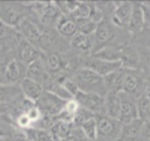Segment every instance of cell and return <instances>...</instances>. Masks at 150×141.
<instances>
[{
  "label": "cell",
  "instance_id": "7402d4cb",
  "mask_svg": "<svg viewBox=\"0 0 150 141\" xmlns=\"http://www.w3.org/2000/svg\"><path fill=\"white\" fill-rule=\"evenodd\" d=\"M139 118L146 120L150 118V85H147L144 91L136 99Z\"/></svg>",
  "mask_w": 150,
  "mask_h": 141
},
{
  "label": "cell",
  "instance_id": "7a4b0ae2",
  "mask_svg": "<svg viewBox=\"0 0 150 141\" xmlns=\"http://www.w3.org/2000/svg\"><path fill=\"white\" fill-rule=\"evenodd\" d=\"M97 125V139L98 141L117 140L121 131V123L117 119H112L105 115L98 114L95 116Z\"/></svg>",
  "mask_w": 150,
  "mask_h": 141
},
{
  "label": "cell",
  "instance_id": "9a60e30c",
  "mask_svg": "<svg viewBox=\"0 0 150 141\" xmlns=\"http://www.w3.org/2000/svg\"><path fill=\"white\" fill-rule=\"evenodd\" d=\"M144 120L138 119L134 121L121 125V131L118 137V141H142L141 139V132L143 127Z\"/></svg>",
  "mask_w": 150,
  "mask_h": 141
},
{
  "label": "cell",
  "instance_id": "60d3db41",
  "mask_svg": "<svg viewBox=\"0 0 150 141\" xmlns=\"http://www.w3.org/2000/svg\"><path fill=\"white\" fill-rule=\"evenodd\" d=\"M0 141H6V140H5L4 138H1V137H0Z\"/></svg>",
  "mask_w": 150,
  "mask_h": 141
},
{
  "label": "cell",
  "instance_id": "603a6c76",
  "mask_svg": "<svg viewBox=\"0 0 150 141\" xmlns=\"http://www.w3.org/2000/svg\"><path fill=\"white\" fill-rule=\"evenodd\" d=\"M56 31L61 36L65 38H72L77 33L76 23L71 17L62 16L56 23Z\"/></svg>",
  "mask_w": 150,
  "mask_h": 141
},
{
  "label": "cell",
  "instance_id": "6da1fadb",
  "mask_svg": "<svg viewBox=\"0 0 150 141\" xmlns=\"http://www.w3.org/2000/svg\"><path fill=\"white\" fill-rule=\"evenodd\" d=\"M73 80L77 85L79 91L96 93L101 96H105L108 94L103 78L89 68H79L75 72Z\"/></svg>",
  "mask_w": 150,
  "mask_h": 141
},
{
  "label": "cell",
  "instance_id": "30bf717a",
  "mask_svg": "<svg viewBox=\"0 0 150 141\" xmlns=\"http://www.w3.org/2000/svg\"><path fill=\"white\" fill-rule=\"evenodd\" d=\"M17 60L21 62L25 66H28L33 61L40 58V51L38 48H35L33 44L24 40L23 38H19L17 42Z\"/></svg>",
  "mask_w": 150,
  "mask_h": 141
},
{
  "label": "cell",
  "instance_id": "74e56055",
  "mask_svg": "<svg viewBox=\"0 0 150 141\" xmlns=\"http://www.w3.org/2000/svg\"><path fill=\"white\" fill-rule=\"evenodd\" d=\"M4 68H5V65H2V64L0 63V85L5 84L4 83Z\"/></svg>",
  "mask_w": 150,
  "mask_h": 141
},
{
  "label": "cell",
  "instance_id": "ba28073f",
  "mask_svg": "<svg viewBox=\"0 0 150 141\" xmlns=\"http://www.w3.org/2000/svg\"><path fill=\"white\" fill-rule=\"evenodd\" d=\"M146 86L147 84H146L145 80L139 73H137L136 70L128 69L124 83H123L122 92H124V93L128 94L129 96L137 99L141 95V93L144 91Z\"/></svg>",
  "mask_w": 150,
  "mask_h": 141
},
{
  "label": "cell",
  "instance_id": "2e32d148",
  "mask_svg": "<svg viewBox=\"0 0 150 141\" xmlns=\"http://www.w3.org/2000/svg\"><path fill=\"white\" fill-rule=\"evenodd\" d=\"M127 71H128L127 68L121 67V68H119L118 70L114 71V72H112L110 74L106 75V76L103 78L108 92L119 93V92L122 91L123 83H124Z\"/></svg>",
  "mask_w": 150,
  "mask_h": 141
},
{
  "label": "cell",
  "instance_id": "ffe728a7",
  "mask_svg": "<svg viewBox=\"0 0 150 141\" xmlns=\"http://www.w3.org/2000/svg\"><path fill=\"white\" fill-rule=\"evenodd\" d=\"M72 122L65 121V120H57L50 129L54 141L55 140H67L72 137L74 130Z\"/></svg>",
  "mask_w": 150,
  "mask_h": 141
},
{
  "label": "cell",
  "instance_id": "ab89813d",
  "mask_svg": "<svg viewBox=\"0 0 150 141\" xmlns=\"http://www.w3.org/2000/svg\"><path fill=\"white\" fill-rule=\"evenodd\" d=\"M55 141H72L71 139H67V140H55Z\"/></svg>",
  "mask_w": 150,
  "mask_h": 141
},
{
  "label": "cell",
  "instance_id": "e575fe53",
  "mask_svg": "<svg viewBox=\"0 0 150 141\" xmlns=\"http://www.w3.org/2000/svg\"><path fill=\"white\" fill-rule=\"evenodd\" d=\"M140 7L142 9L144 19V26L150 28V5H148L146 2H141Z\"/></svg>",
  "mask_w": 150,
  "mask_h": 141
},
{
  "label": "cell",
  "instance_id": "f546056e",
  "mask_svg": "<svg viewBox=\"0 0 150 141\" xmlns=\"http://www.w3.org/2000/svg\"><path fill=\"white\" fill-rule=\"evenodd\" d=\"M76 26H77V33H83V35L92 36L94 35L95 31H96L97 23L93 22L90 20L89 18L87 19H78V20H74Z\"/></svg>",
  "mask_w": 150,
  "mask_h": 141
},
{
  "label": "cell",
  "instance_id": "7bdbcfd3",
  "mask_svg": "<svg viewBox=\"0 0 150 141\" xmlns=\"http://www.w3.org/2000/svg\"><path fill=\"white\" fill-rule=\"evenodd\" d=\"M148 141H150V140H148Z\"/></svg>",
  "mask_w": 150,
  "mask_h": 141
},
{
  "label": "cell",
  "instance_id": "d4e9b609",
  "mask_svg": "<svg viewBox=\"0 0 150 141\" xmlns=\"http://www.w3.org/2000/svg\"><path fill=\"white\" fill-rule=\"evenodd\" d=\"M93 37L92 36L83 35V33H76L70 40V44L73 48L79 51L87 52L93 49Z\"/></svg>",
  "mask_w": 150,
  "mask_h": 141
},
{
  "label": "cell",
  "instance_id": "8fae6325",
  "mask_svg": "<svg viewBox=\"0 0 150 141\" xmlns=\"http://www.w3.org/2000/svg\"><path fill=\"white\" fill-rule=\"evenodd\" d=\"M27 66L19 62L17 59H13L5 65L4 68V83L8 85H16L20 83L26 76Z\"/></svg>",
  "mask_w": 150,
  "mask_h": 141
},
{
  "label": "cell",
  "instance_id": "9c48e42d",
  "mask_svg": "<svg viewBox=\"0 0 150 141\" xmlns=\"http://www.w3.org/2000/svg\"><path fill=\"white\" fill-rule=\"evenodd\" d=\"M114 37H115V31L112 29V25L105 20L99 22L97 24L96 31L94 33L93 37V48H95L94 52L105 47V45L110 42L114 39Z\"/></svg>",
  "mask_w": 150,
  "mask_h": 141
},
{
  "label": "cell",
  "instance_id": "5bb4252c",
  "mask_svg": "<svg viewBox=\"0 0 150 141\" xmlns=\"http://www.w3.org/2000/svg\"><path fill=\"white\" fill-rule=\"evenodd\" d=\"M115 4V9L112 15V24L118 27H126L134 9V3L129 1H123Z\"/></svg>",
  "mask_w": 150,
  "mask_h": 141
},
{
  "label": "cell",
  "instance_id": "f1b7e54d",
  "mask_svg": "<svg viewBox=\"0 0 150 141\" xmlns=\"http://www.w3.org/2000/svg\"><path fill=\"white\" fill-rule=\"evenodd\" d=\"M80 131L82 132V134L87 137L89 140L91 141H96L97 139V125H96V118L93 117L91 119L87 120V121L82 123L79 127Z\"/></svg>",
  "mask_w": 150,
  "mask_h": 141
},
{
  "label": "cell",
  "instance_id": "52a82bcc",
  "mask_svg": "<svg viewBox=\"0 0 150 141\" xmlns=\"http://www.w3.org/2000/svg\"><path fill=\"white\" fill-rule=\"evenodd\" d=\"M23 6H16L14 3H0V21L9 27H17L25 19Z\"/></svg>",
  "mask_w": 150,
  "mask_h": 141
},
{
  "label": "cell",
  "instance_id": "836d02e7",
  "mask_svg": "<svg viewBox=\"0 0 150 141\" xmlns=\"http://www.w3.org/2000/svg\"><path fill=\"white\" fill-rule=\"evenodd\" d=\"M16 123L23 130L28 129V127H31V122L29 120V118L27 117V115H26V113H21V114H19L17 116Z\"/></svg>",
  "mask_w": 150,
  "mask_h": 141
},
{
  "label": "cell",
  "instance_id": "3957f363",
  "mask_svg": "<svg viewBox=\"0 0 150 141\" xmlns=\"http://www.w3.org/2000/svg\"><path fill=\"white\" fill-rule=\"evenodd\" d=\"M67 101L56 96L52 92L45 90L42 96L38 99L35 106L41 111L43 115L59 116L64 110Z\"/></svg>",
  "mask_w": 150,
  "mask_h": 141
},
{
  "label": "cell",
  "instance_id": "4fadbf2b",
  "mask_svg": "<svg viewBox=\"0 0 150 141\" xmlns=\"http://www.w3.org/2000/svg\"><path fill=\"white\" fill-rule=\"evenodd\" d=\"M19 88L21 90V93L24 98L33 103H37L38 99L42 96V94L45 91L44 86L42 84L28 78H24L20 82Z\"/></svg>",
  "mask_w": 150,
  "mask_h": 141
},
{
  "label": "cell",
  "instance_id": "4316f807",
  "mask_svg": "<svg viewBox=\"0 0 150 141\" xmlns=\"http://www.w3.org/2000/svg\"><path fill=\"white\" fill-rule=\"evenodd\" d=\"M93 56L110 62H121V48L105 46L98 51L94 52Z\"/></svg>",
  "mask_w": 150,
  "mask_h": 141
},
{
  "label": "cell",
  "instance_id": "d6a6232c",
  "mask_svg": "<svg viewBox=\"0 0 150 141\" xmlns=\"http://www.w3.org/2000/svg\"><path fill=\"white\" fill-rule=\"evenodd\" d=\"M25 113H26V115H27V117L29 118V120H30L31 125H33V123H35V122L41 118V116H42V113L38 109V107L35 106V103L33 107H30V108L28 109Z\"/></svg>",
  "mask_w": 150,
  "mask_h": 141
},
{
  "label": "cell",
  "instance_id": "44dd1931",
  "mask_svg": "<svg viewBox=\"0 0 150 141\" xmlns=\"http://www.w3.org/2000/svg\"><path fill=\"white\" fill-rule=\"evenodd\" d=\"M144 26V19L142 9L140 7V3H134V9L131 13V16L129 18V21L127 23V31L132 35H136L143 31Z\"/></svg>",
  "mask_w": 150,
  "mask_h": 141
},
{
  "label": "cell",
  "instance_id": "5b68a950",
  "mask_svg": "<svg viewBox=\"0 0 150 141\" xmlns=\"http://www.w3.org/2000/svg\"><path fill=\"white\" fill-rule=\"evenodd\" d=\"M118 94H119L120 100H121L119 115H118L117 119L118 121L121 125H126V123H129V122L138 119L139 114L136 105V99L122 91Z\"/></svg>",
  "mask_w": 150,
  "mask_h": 141
},
{
  "label": "cell",
  "instance_id": "ac0fdd59",
  "mask_svg": "<svg viewBox=\"0 0 150 141\" xmlns=\"http://www.w3.org/2000/svg\"><path fill=\"white\" fill-rule=\"evenodd\" d=\"M21 90L17 85L1 84L0 85V105L11 107V103L19 101V97H22Z\"/></svg>",
  "mask_w": 150,
  "mask_h": 141
},
{
  "label": "cell",
  "instance_id": "1f68e13d",
  "mask_svg": "<svg viewBox=\"0 0 150 141\" xmlns=\"http://www.w3.org/2000/svg\"><path fill=\"white\" fill-rule=\"evenodd\" d=\"M62 85H63L64 87L66 88V90L72 95L73 98H74V96L76 95V93L79 91L77 85H76V83L74 82L73 78H66V80H64L63 82H62Z\"/></svg>",
  "mask_w": 150,
  "mask_h": 141
},
{
  "label": "cell",
  "instance_id": "d590c367",
  "mask_svg": "<svg viewBox=\"0 0 150 141\" xmlns=\"http://www.w3.org/2000/svg\"><path fill=\"white\" fill-rule=\"evenodd\" d=\"M141 139L142 141L150 140V118L144 120L142 132H141Z\"/></svg>",
  "mask_w": 150,
  "mask_h": 141
},
{
  "label": "cell",
  "instance_id": "4dcf8cb0",
  "mask_svg": "<svg viewBox=\"0 0 150 141\" xmlns=\"http://www.w3.org/2000/svg\"><path fill=\"white\" fill-rule=\"evenodd\" d=\"M95 116L96 115L93 114L92 112H90V111L79 107L78 110L76 111V113H75L74 118H73V120H72V123H73V125H75V127H79L82 123H84L87 120L91 119V118L95 117Z\"/></svg>",
  "mask_w": 150,
  "mask_h": 141
},
{
  "label": "cell",
  "instance_id": "277c9868",
  "mask_svg": "<svg viewBox=\"0 0 150 141\" xmlns=\"http://www.w3.org/2000/svg\"><path fill=\"white\" fill-rule=\"evenodd\" d=\"M17 29H18L20 37L23 38L24 40H26L30 44H33L35 48L40 49L41 45H42L44 31L35 22L25 18L19 23V25L17 26Z\"/></svg>",
  "mask_w": 150,
  "mask_h": 141
},
{
  "label": "cell",
  "instance_id": "83f0119b",
  "mask_svg": "<svg viewBox=\"0 0 150 141\" xmlns=\"http://www.w3.org/2000/svg\"><path fill=\"white\" fill-rule=\"evenodd\" d=\"M42 61L44 63L47 72H57L62 69V60L59 54L55 52L46 53L44 59H42Z\"/></svg>",
  "mask_w": 150,
  "mask_h": 141
},
{
  "label": "cell",
  "instance_id": "b9f144b4",
  "mask_svg": "<svg viewBox=\"0 0 150 141\" xmlns=\"http://www.w3.org/2000/svg\"><path fill=\"white\" fill-rule=\"evenodd\" d=\"M146 3H147L148 5H150V1H146Z\"/></svg>",
  "mask_w": 150,
  "mask_h": 141
},
{
  "label": "cell",
  "instance_id": "7c38bea8",
  "mask_svg": "<svg viewBox=\"0 0 150 141\" xmlns=\"http://www.w3.org/2000/svg\"><path fill=\"white\" fill-rule=\"evenodd\" d=\"M122 67L121 62H110L105 60H101L95 56H92L86 62V68L91 69L92 71L96 72L100 76L104 78L106 75L110 74L114 71L118 70Z\"/></svg>",
  "mask_w": 150,
  "mask_h": 141
},
{
  "label": "cell",
  "instance_id": "e0dca14e",
  "mask_svg": "<svg viewBox=\"0 0 150 141\" xmlns=\"http://www.w3.org/2000/svg\"><path fill=\"white\" fill-rule=\"evenodd\" d=\"M25 78L33 80L35 82L44 85L46 82H48V72L45 68L44 63H43L41 56L39 59L30 63L26 68V76Z\"/></svg>",
  "mask_w": 150,
  "mask_h": 141
},
{
  "label": "cell",
  "instance_id": "d6986e66",
  "mask_svg": "<svg viewBox=\"0 0 150 141\" xmlns=\"http://www.w3.org/2000/svg\"><path fill=\"white\" fill-rule=\"evenodd\" d=\"M120 105H121V100H120L119 94L115 92H108V94L104 96L103 115L112 119H118Z\"/></svg>",
  "mask_w": 150,
  "mask_h": 141
},
{
  "label": "cell",
  "instance_id": "8992f818",
  "mask_svg": "<svg viewBox=\"0 0 150 141\" xmlns=\"http://www.w3.org/2000/svg\"><path fill=\"white\" fill-rule=\"evenodd\" d=\"M74 100L78 103L79 107L90 111L95 115H98L103 112L104 96H101L99 94L78 91L74 96Z\"/></svg>",
  "mask_w": 150,
  "mask_h": 141
},
{
  "label": "cell",
  "instance_id": "8d00e7d4",
  "mask_svg": "<svg viewBox=\"0 0 150 141\" xmlns=\"http://www.w3.org/2000/svg\"><path fill=\"white\" fill-rule=\"evenodd\" d=\"M9 31H11V27L5 25L2 21H0V40L6 38L7 35L9 33Z\"/></svg>",
  "mask_w": 150,
  "mask_h": 141
},
{
  "label": "cell",
  "instance_id": "cb8c5ba5",
  "mask_svg": "<svg viewBox=\"0 0 150 141\" xmlns=\"http://www.w3.org/2000/svg\"><path fill=\"white\" fill-rule=\"evenodd\" d=\"M140 63L138 52L131 47L121 48V64L122 67L131 70H136Z\"/></svg>",
  "mask_w": 150,
  "mask_h": 141
},
{
  "label": "cell",
  "instance_id": "484cf974",
  "mask_svg": "<svg viewBox=\"0 0 150 141\" xmlns=\"http://www.w3.org/2000/svg\"><path fill=\"white\" fill-rule=\"evenodd\" d=\"M24 136L26 141H54L50 131L33 127L24 130Z\"/></svg>",
  "mask_w": 150,
  "mask_h": 141
},
{
  "label": "cell",
  "instance_id": "f35d334b",
  "mask_svg": "<svg viewBox=\"0 0 150 141\" xmlns=\"http://www.w3.org/2000/svg\"><path fill=\"white\" fill-rule=\"evenodd\" d=\"M8 109L7 106H4V105H0V115H2V113H4L5 111Z\"/></svg>",
  "mask_w": 150,
  "mask_h": 141
}]
</instances>
